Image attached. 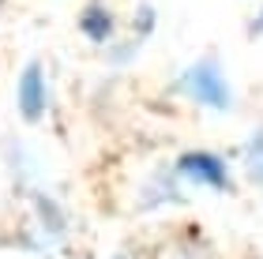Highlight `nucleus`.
Masks as SVG:
<instances>
[{"mask_svg": "<svg viewBox=\"0 0 263 259\" xmlns=\"http://www.w3.org/2000/svg\"><path fill=\"white\" fill-rule=\"evenodd\" d=\"M184 90L192 94L196 102H203V105H226V98H230V90H226V83H222V72L214 68L211 61H203V64H196L192 72L184 75Z\"/></svg>", "mask_w": 263, "mask_h": 259, "instance_id": "1", "label": "nucleus"}, {"mask_svg": "<svg viewBox=\"0 0 263 259\" xmlns=\"http://www.w3.org/2000/svg\"><path fill=\"white\" fill-rule=\"evenodd\" d=\"M19 109L27 121H38L42 109H45V79H42V68L30 64L19 79Z\"/></svg>", "mask_w": 263, "mask_h": 259, "instance_id": "2", "label": "nucleus"}, {"mask_svg": "<svg viewBox=\"0 0 263 259\" xmlns=\"http://www.w3.org/2000/svg\"><path fill=\"white\" fill-rule=\"evenodd\" d=\"M188 181H199V184H214V188H226V166L214 154H184L177 162Z\"/></svg>", "mask_w": 263, "mask_h": 259, "instance_id": "3", "label": "nucleus"}, {"mask_svg": "<svg viewBox=\"0 0 263 259\" xmlns=\"http://www.w3.org/2000/svg\"><path fill=\"white\" fill-rule=\"evenodd\" d=\"M83 30H87L90 38H98V42L109 34V19L102 15V8H90V11H87V19H83Z\"/></svg>", "mask_w": 263, "mask_h": 259, "instance_id": "4", "label": "nucleus"}]
</instances>
